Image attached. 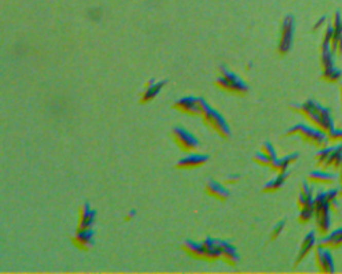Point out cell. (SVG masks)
<instances>
[{
	"mask_svg": "<svg viewBox=\"0 0 342 274\" xmlns=\"http://www.w3.org/2000/svg\"><path fill=\"white\" fill-rule=\"evenodd\" d=\"M290 110L302 115L308 123L317 127L318 130L323 131L325 134L330 133L336 127L330 108L323 107L322 104H319L316 100L308 99L303 103L292 104Z\"/></svg>",
	"mask_w": 342,
	"mask_h": 274,
	"instance_id": "obj_1",
	"label": "cell"
},
{
	"mask_svg": "<svg viewBox=\"0 0 342 274\" xmlns=\"http://www.w3.org/2000/svg\"><path fill=\"white\" fill-rule=\"evenodd\" d=\"M332 206L326 200L325 191H318L314 195V220L316 230L319 237L330 233L332 229Z\"/></svg>",
	"mask_w": 342,
	"mask_h": 274,
	"instance_id": "obj_2",
	"label": "cell"
},
{
	"mask_svg": "<svg viewBox=\"0 0 342 274\" xmlns=\"http://www.w3.org/2000/svg\"><path fill=\"white\" fill-rule=\"evenodd\" d=\"M286 137H296L302 139L305 143H309L310 146H314L317 149H322V147L328 146V135L323 131L318 130L317 127L312 126V124H305V123H298L296 126H293L292 129L286 131Z\"/></svg>",
	"mask_w": 342,
	"mask_h": 274,
	"instance_id": "obj_3",
	"label": "cell"
},
{
	"mask_svg": "<svg viewBox=\"0 0 342 274\" xmlns=\"http://www.w3.org/2000/svg\"><path fill=\"white\" fill-rule=\"evenodd\" d=\"M200 117L202 118L203 122H205L211 130L215 131L221 138L227 139V138L231 137V130H230V126L226 122V119H225L218 111L214 110L213 107L210 106L206 100L202 99V98H200Z\"/></svg>",
	"mask_w": 342,
	"mask_h": 274,
	"instance_id": "obj_4",
	"label": "cell"
},
{
	"mask_svg": "<svg viewBox=\"0 0 342 274\" xmlns=\"http://www.w3.org/2000/svg\"><path fill=\"white\" fill-rule=\"evenodd\" d=\"M215 86L223 93L236 94V95H241V97L246 95V93L249 91L247 84L238 75H236V74L229 71L225 67H221L220 68V77L217 78Z\"/></svg>",
	"mask_w": 342,
	"mask_h": 274,
	"instance_id": "obj_5",
	"label": "cell"
},
{
	"mask_svg": "<svg viewBox=\"0 0 342 274\" xmlns=\"http://www.w3.org/2000/svg\"><path fill=\"white\" fill-rule=\"evenodd\" d=\"M294 32H296V22L293 16H286L282 22L281 26V35H279L278 40V53L281 57L289 53L293 47V42H294Z\"/></svg>",
	"mask_w": 342,
	"mask_h": 274,
	"instance_id": "obj_6",
	"label": "cell"
},
{
	"mask_svg": "<svg viewBox=\"0 0 342 274\" xmlns=\"http://www.w3.org/2000/svg\"><path fill=\"white\" fill-rule=\"evenodd\" d=\"M171 135H173L176 146L179 147L181 150L186 151V153H194L200 147L198 138L185 127H174Z\"/></svg>",
	"mask_w": 342,
	"mask_h": 274,
	"instance_id": "obj_7",
	"label": "cell"
},
{
	"mask_svg": "<svg viewBox=\"0 0 342 274\" xmlns=\"http://www.w3.org/2000/svg\"><path fill=\"white\" fill-rule=\"evenodd\" d=\"M332 42L330 47L334 53V57H342V15L339 11L334 12L332 17Z\"/></svg>",
	"mask_w": 342,
	"mask_h": 274,
	"instance_id": "obj_8",
	"label": "cell"
},
{
	"mask_svg": "<svg viewBox=\"0 0 342 274\" xmlns=\"http://www.w3.org/2000/svg\"><path fill=\"white\" fill-rule=\"evenodd\" d=\"M314 258H316L317 267L321 273H334L336 266H334V260L330 253V249L317 245L314 249Z\"/></svg>",
	"mask_w": 342,
	"mask_h": 274,
	"instance_id": "obj_9",
	"label": "cell"
},
{
	"mask_svg": "<svg viewBox=\"0 0 342 274\" xmlns=\"http://www.w3.org/2000/svg\"><path fill=\"white\" fill-rule=\"evenodd\" d=\"M174 108L186 115H200L201 103L200 98L195 97H185L178 99L174 103Z\"/></svg>",
	"mask_w": 342,
	"mask_h": 274,
	"instance_id": "obj_10",
	"label": "cell"
},
{
	"mask_svg": "<svg viewBox=\"0 0 342 274\" xmlns=\"http://www.w3.org/2000/svg\"><path fill=\"white\" fill-rule=\"evenodd\" d=\"M318 245V240H317V231H309L306 234L302 240V244L299 247L298 255H297L296 260V266H298L303 260H305L308 255H309L310 251H313L316 249V246Z\"/></svg>",
	"mask_w": 342,
	"mask_h": 274,
	"instance_id": "obj_11",
	"label": "cell"
},
{
	"mask_svg": "<svg viewBox=\"0 0 342 274\" xmlns=\"http://www.w3.org/2000/svg\"><path fill=\"white\" fill-rule=\"evenodd\" d=\"M337 178L334 174L328 173V170H316L309 173L308 175V182L312 185H318V186H333L337 182Z\"/></svg>",
	"mask_w": 342,
	"mask_h": 274,
	"instance_id": "obj_12",
	"label": "cell"
},
{
	"mask_svg": "<svg viewBox=\"0 0 342 274\" xmlns=\"http://www.w3.org/2000/svg\"><path fill=\"white\" fill-rule=\"evenodd\" d=\"M209 160V157L205 154H194L190 153L187 157L182 158V159L176 163L178 169H183V170H191V169H198V167L203 166Z\"/></svg>",
	"mask_w": 342,
	"mask_h": 274,
	"instance_id": "obj_13",
	"label": "cell"
},
{
	"mask_svg": "<svg viewBox=\"0 0 342 274\" xmlns=\"http://www.w3.org/2000/svg\"><path fill=\"white\" fill-rule=\"evenodd\" d=\"M97 218V211L91 209L88 204H84L80 209L79 213V225L78 230H84V229H93V225Z\"/></svg>",
	"mask_w": 342,
	"mask_h": 274,
	"instance_id": "obj_14",
	"label": "cell"
},
{
	"mask_svg": "<svg viewBox=\"0 0 342 274\" xmlns=\"http://www.w3.org/2000/svg\"><path fill=\"white\" fill-rule=\"evenodd\" d=\"M74 245L79 247L80 250H88L94 245V231L93 229H84V230H77L75 237L73 238Z\"/></svg>",
	"mask_w": 342,
	"mask_h": 274,
	"instance_id": "obj_15",
	"label": "cell"
},
{
	"mask_svg": "<svg viewBox=\"0 0 342 274\" xmlns=\"http://www.w3.org/2000/svg\"><path fill=\"white\" fill-rule=\"evenodd\" d=\"M218 246L221 251V260L227 262L229 265H237L239 261V254L237 249L232 245H230L226 241L218 240Z\"/></svg>",
	"mask_w": 342,
	"mask_h": 274,
	"instance_id": "obj_16",
	"label": "cell"
},
{
	"mask_svg": "<svg viewBox=\"0 0 342 274\" xmlns=\"http://www.w3.org/2000/svg\"><path fill=\"white\" fill-rule=\"evenodd\" d=\"M206 193L209 194L210 197H213L215 198V199L220 200H226L227 198L230 197V191L227 190V187L214 179L207 180Z\"/></svg>",
	"mask_w": 342,
	"mask_h": 274,
	"instance_id": "obj_17",
	"label": "cell"
},
{
	"mask_svg": "<svg viewBox=\"0 0 342 274\" xmlns=\"http://www.w3.org/2000/svg\"><path fill=\"white\" fill-rule=\"evenodd\" d=\"M318 245L328 247V249H330V250H334V249H338V247H341L342 246V227L330 231L329 234H326V235L321 237V240L318 241Z\"/></svg>",
	"mask_w": 342,
	"mask_h": 274,
	"instance_id": "obj_18",
	"label": "cell"
},
{
	"mask_svg": "<svg viewBox=\"0 0 342 274\" xmlns=\"http://www.w3.org/2000/svg\"><path fill=\"white\" fill-rule=\"evenodd\" d=\"M297 160H298V153H293L289 154V155H286L283 158H277L272 165V169L274 173L281 174V173H287L289 170V167L292 166L293 163H296Z\"/></svg>",
	"mask_w": 342,
	"mask_h": 274,
	"instance_id": "obj_19",
	"label": "cell"
},
{
	"mask_svg": "<svg viewBox=\"0 0 342 274\" xmlns=\"http://www.w3.org/2000/svg\"><path fill=\"white\" fill-rule=\"evenodd\" d=\"M313 204H314V195H313L312 187H310V184L308 180H303L301 184V189H299L297 205H298L299 209H303L306 206H312Z\"/></svg>",
	"mask_w": 342,
	"mask_h": 274,
	"instance_id": "obj_20",
	"label": "cell"
},
{
	"mask_svg": "<svg viewBox=\"0 0 342 274\" xmlns=\"http://www.w3.org/2000/svg\"><path fill=\"white\" fill-rule=\"evenodd\" d=\"M183 250L189 254L190 257L196 260H206V247L202 242H194V241H186L183 244Z\"/></svg>",
	"mask_w": 342,
	"mask_h": 274,
	"instance_id": "obj_21",
	"label": "cell"
},
{
	"mask_svg": "<svg viewBox=\"0 0 342 274\" xmlns=\"http://www.w3.org/2000/svg\"><path fill=\"white\" fill-rule=\"evenodd\" d=\"M165 80L162 82H155V80H150L149 83L146 84V88L143 91L142 97H140V100H142V103H146V102H150V100L155 99L156 95L160 93V90L165 86Z\"/></svg>",
	"mask_w": 342,
	"mask_h": 274,
	"instance_id": "obj_22",
	"label": "cell"
},
{
	"mask_svg": "<svg viewBox=\"0 0 342 274\" xmlns=\"http://www.w3.org/2000/svg\"><path fill=\"white\" fill-rule=\"evenodd\" d=\"M206 247V260L207 261H217L221 260V251L220 246H218V240H213V238H206L202 242Z\"/></svg>",
	"mask_w": 342,
	"mask_h": 274,
	"instance_id": "obj_23",
	"label": "cell"
},
{
	"mask_svg": "<svg viewBox=\"0 0 342 274\" xmlns=\"http://www.w3.org/2000/svg\"><path fill=\"white\" fill-rule=\"evenodd\" d=\"M287 175H289V173H281V174H277V177L274 178V179H272L270 182H267V184L263 186V193H276V191H278L281 187L285 185L286 179H287Z\"/></svg>",
	"mask_w": 342,
	"mask_h": 274,
	"instance_id": "obj_24",
	"label": "cell"
},
{
	"mask_svg": "<svg viewBox=\"0 0 342 274\" xmlns=\"http://www.w3.org/2000/svg\"><path fill=\"white\" fill-rule=\"evenodd\" d=\"M341 78L342 71L337 68V67H334V68L329 71H325V72H321V79L326 82V83H338V82H341Z\"/></svg>",
	"mask_w": 342,
	"mask_h": 274,
	"instance_id": "obj_25",
	"label": "cell"
},
{
	"mask_svg": "<svg viewBox=\"0 0 342 274\" xmlns=\"http://www.w3.org/2000/svg\"><path fill=\"white\" fill-rule=\"evenodd\" d=\"M333 149H334V144H333V146H325L322 147V149H319V151L316 155V163L319 169H322V167L325 166L326 160L329 159Z\"/></svg>",
	"mask_w": 342,
	"mask_h": 274,
	"instance_id": "obj_26",
	"label": "cell"
},
{
	"mask_svg": "<svg viewBox=\"0 0 342 274\" xmlns=\"http://www.w3.org/2000/svg\"><path fill=\"white\" fill-rule=\"evenodd\" d=\"M312 220H314V204H313L312 206H306L303 207V209H299V214H298L299 224L306 225L309 224Z\"/></svg>",
	"mask_w": 342,
	"mask_h": 274,
	"instance_id": "obj_27",
	"label": "cell"
},
{
	"mask_svg": "<svg viewBox=\"0 0 342 274\" xmlns=\"http://www.w3.org/2000/svg\"><path fill=\"white\" fill-rule=\"evenodd\" d=\"M325 197L326 200H328L330 206H332V210H337V206H338V198L341 197L339 189H334V187H332L329 190H326Z\"/></svg>",
	"mask_w": 342,
	"mask_h": 274,
	"instance_id": "obj_28",
	"label": "cell"
},
{
	"mask_svg": "<svg viewBox=\"0 0 342 274\" xmlns=\"http://www.w3.org/2000/svg\"><path fill=\"white\" fill-rule=\"evenodd\" d=\"M328 135V142L329 144H341L342 143V127H334Z\"/></svg>",
	"mask_w": 342,
	"mask_h": 274,
	"instance_id": "obj_29",
	"label": "cell"
},
{
	"mask_svg": "<svg viewBox=\"0 0 342 274\" xmlns=\"http://www.w3.org/2000/svg\"><path fill=\"white\" fill-rule=\"evenodd\" d=\"M254 162H257V163L259 165V166H263V167H272L273 162L274 160L270 159L266 154H263L262 151H259V153H257L256 155H254Z\"/></svg>",
	"mask_w": 342,
	"mask_h": 274,
	"instance_id": "obj_30",
	"label": "cell"
},
{
	"mask_svg": "<svg viewBox=\"0 0 342 274\" xmlns=\"http://www.w3.org/2000/svg\"><path fill=\"white\" fill-rule=\"evenodd\" d=\"M261 151H262L263 154H266L267 157L270 158V159L276 160L277 159V153H276V149L273 147L272 143H269V142H266V143H263L262 149H261Z\"/></svg>",
	"mask_w": 342,
	"mask_h": 274,
	"instance_id": "obj_31",
	"label": "cell"
},
{
	"mask_svg": "<svg viewBox=\"0 0 342 274\" xmlns=\"http://www.w3.org/2000/svg\"><path fill=\"white\" fill-rule=\"evenodd\" d=\"M283 229H285V221H279L278 224L276 225V226L273 227L272 230V240H277V238L281 235V233L283 231Z\"/></svg>",
	"mask_w": 342,
	"mask_h": 274,
	"instance_id": "obj_32",
	"label": "cell"
},
{
	"mask_svg": "<svg viewBox=\"0 0 342 274\" xmlns=\"http://www.w3.org/2000/svg\"><path fill=\"white\" fill-rule=\"evenodd\" d=\"M326 26H328V19H326V16L319 17L316 23H314V26H313L312 31H313V32H317V31H319L321 28H325Z\"/></svg>",
	"mask_w": 342,
	"mask_h": 274,
	"instance_id": "obj_33",
	"label": "cell"
},
{
	"mask_svg": "<svg viewBox=\"0 0 342 274\" xmlns=\"http://www.w3.org/2000/svg\"><path fill=\"white\" fill-rule=\"evenodd\" d=\"M337 182H338V187H339V194H341V198H342V169L338 171V175H337Z\"/></svg>",
	"mask_w": 342,
	"mask_h": 274,
	"instance_id": "obj_34",
	"label": "cell"
},
{
	"mask_svg": "<svg viewBox=\"0 0 342 274\" xmlns=\"http://www.w3.org/2000/svg\"><path fill=\"white\" fill-rule=\"evenodd\" d=\"M238 179H239L238 175H230V177H227L226 184H234V182H237Z\"/></svg>",
	"mask_w": 342,
	"mask_h": 274,
	"instance_id": "obj_35",
	"label": "cell"
},
{
	"mask_svg": "<svg viewBox=\"0 0 342 274\" xmlns=\"http://www.w3.org/2000/svg\"><path fill=\"white\" fill-rule=\"evenodd\" d=\"M339 99H341V117H342V82H339Z\"/></svg>",
	"mask_w": 342,
	"mask_h": 274,
	"instance_id": "obj_36",
	"label": "cell"
},
{
	"mask_svg": "<svg viewBox=\"0 0 342 274\" xmlns=\"http://www.w3.org/2000/svg\"><path fill=\"white\" fill-rule=\"evenodd\" d=\"M341 146H342V143H341Z\"/></svg>",
	"mask_w": 342,
	"mask_h": 274,
	"instance_id": "obj_37",
	"label": "cell"
}]
</instances>
